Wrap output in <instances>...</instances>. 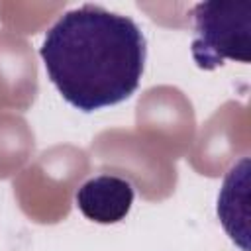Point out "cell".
Segmentation results:
<instances>
[{
    "label": "cell",
    "instance_id": "cell-1",
    "mask_svg": "<svg viewBox=\"0 0 251 251\" xmlns=\"http://www.w3.org/2000/svg\"><path fill=\"white\" fill-rule=\"evenodd\" d=\"M39 57L59 94L90 114L122 104L139 88L147 39L129 16L82 4L47 29Z\"/></svg>",
    "mask_w": 251,
    "mask_h": 251
},
{
    "label": "cell",
    "instance_id": "cell-2",
    "mask_svg": "<svg viewBox=\"0 0 251 251\" xmlns=\"http://www.w3.org/2000/svg\"><path fill=\"white\" fill-rule=\"evenodd\" d=\"M192 18L190 51L198 69L214 71L224 61H251V2H198Z\"/></svg>",
    "mask_w": 251,
    "mask_h": 251
},
{
    "label": "cell",
    "instance_id": "cell-3",
    "mask_svg": "<svg viewBox=\"0 0 251 251\" xmlns=\"http://www.w3.org/2000/svg\"><path fill=\"white\" fill-rule=\"evenodd\" d=\"M133 196L135 190L127 178L118 175H98L78 186L75 202L80 214L90 222L118 224L129 214Z\"/></svg>",
    "mask_w": 251,
    "mask_h": 251
}]
</instances>
